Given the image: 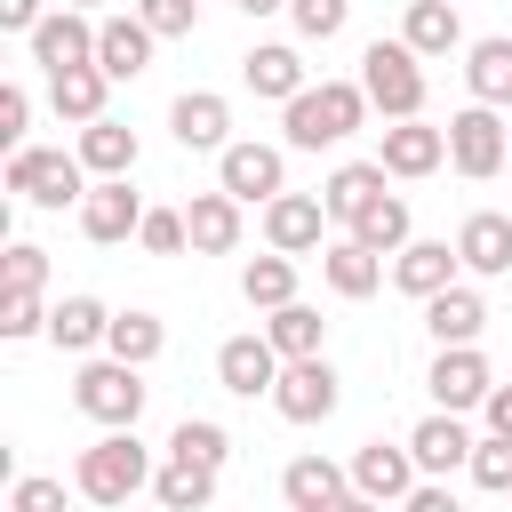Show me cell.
<instances>
[{"label":"cell","instance_id":"obj_30","mask_svg":"<svg viewBox=\"0 0 512 512\" xmlns=\"http://www.w3.org/2000/svg\"><path fill=\"white\" fill-rule=\"evenodd\" d=\"M72 152L88 160V176H136V128H120L112 112H104V120H88Z\"/></svg>","mask_w":512,"mask_h":512},{"label":"cell","instance_id":"obj_10","mask_svg":"<svg viewBox=\"0 0 512 512\" xmlns=\"http://www.w3.org/2000/svg\"><path fill=\"white\" fill-rule=\"evenodd\" d=\"M24 40H32V64H40V72L96 64V16H88V8H64V0H56V8H48V16H40Z\"/></svg>","mask_w":512,"mask_h":512},{"label":"cell","instance_id":"obj_8","mask_svg":"<svg viewBox=\"0 0 512 512\" xmlns=\"http://www.w3.org/2000/svg\"><path fill=\"white\" fill-rule=\"evenodd\" d=\"M416 480H424V464H416L408 440H360V448H352V488H360V504H408Z\"/></svg>","mask_w":512,"mask_h":512},{"label":"cell","instance_id":"obj_4","mask_svg":"<svg viewBox=\"0 0 512 512\" xmlns=\"http://www.w3.org/2000/svg\"><path fill=\"white\" fill-rule=\"evenodd\" d=\"M8 192L32 208H80L88 200V160L80 152H48V144H16L8 152Z\"/></svg>","mask_w":512,"mask_h":512},{"label":"cell","instance_id":"obj_20","mask_svg":"<svg viewBox=\"0 0 512 512\" xmlns=\"http://www.w3.org/2000/svg\"><path fill=\"white\" fill-rule=\"evenodd\" d=\"M408 448H416V464H424V472H440V480H448V472H464V464H472L464 408H432V416L408 432Z\"/></svg>","mask_w":512,"mask_h":512},{"label":"cell","instance_id":"obj_46","mask_svg":"<svg viewBox=\"0 0 512 512\" xmlns=\"http://www.w3.org/2000/svg\"><path fill=\"white\" fill-rule=\"evenodd\" d=\"M40 16H48L40 0H0V32H32Z\"/></svg>","mask_w":512,"mask_h":512},{"label":"cell","instance_id":"obj_40","mask_svg":"<svg viewBox=\"0 0 512 512\" xmlns=\"http://www.w3.org/2000/svg\"><path fill=\"white\" fill-rule=\"evenodd\" d=\"M0 336H8V344H24V336H48L40 288H0Z\"/></svg>","mask_w":512,"mask_h":512},{"label":"cell","instance_id":"obj_24","mask_svg":"<svg viewBox=\"0 0 512 512\" xmlns=\"http://www.w3.org/2000/svg\"><path fill=\"white\" fill-rule=\"evenodd\" d=\"M352 240H368L376 256H400L408 240H416V216H408V200L400 192H368L360 208H352V224H344Z\"/></svg>","mask_w":512,"mask_h":512},{"label":"cell","instance_id":"obj_29","mask_svg":"<svg viewBox=\"0 0 512 512\" xmlns=\"http://www.w3.org/2000/svg\"><path fill=\"white\" fill-rule=\"evenodd\" d=\"M400 40H408L416 56H456V48H464V16H456V0H408Z\"/></svg>","mask_w":512,"mask_h":512},{"label":"cell","instance_id":"obj_1","mask_svg":"<svg viewBox=\"0 0 512 512\" xmlns=\"http://www.w3.org/2000/svg\"><path fill=\"white\" fill-rule=\"evenodd\" d=\"M360 120H368V88H360V80H304V88L280 104V136H288V152L344 144Z\"/></svg>","mask_w":512,"mask_h":512},{"label":"cell","instance_id":"obj_2","mask_svg":"<svg viewBox=\"0 0 512 512\" xmlns=\"http://www.w3.org/2000/svg\"><path fill=\"white\" fill-rule=\"evenodd\" d=\"M152 448L136 440V424H104V440L96 448H80V464H72V488L88 496V504H128V496H144L152 488Z\"/></svg>","mask_w":512,"mask_h":512},{"label":"cell","instance_id":"obj_38","mask_svg":"<svg viewBox=\"0 0 512 512\" xmlns=\"http://www.w3.org/2000/svg\"><path fill=\"white\" fill-rule=\"evenodd\" d=\"M472 488L480 496H512V432H488V440H472Z\"/></svg>","mask_w":512,"mask_h":512},{"label":"cell","instance_id":"obj_5","mask_svg":"<svg viewBox=\"0 0 512 512\" xmlns=\"http://www.w3.org/2000/svg\"><path fill=\"white\" fill-rule=\"evenodd\" d=\"M144 368L136 360H120V352H104V360H88L80 376H72V408L88 416V424H136L144 416Z\"/></svg>","mask_w":512,"mask_h":512},{"label":"cell","instance_id":"obj_37","mask_svg":"<svg viewBox=\"0 0 512 512\" xmlns=\"http://www.w3.org/2000/svg\"><path fill=\"white\" fill-rule=\"evenodd\" d=\"M168 456H192V464H216V472H224V456H232V432H224L216 416H184V424L168 432Z\"/></svg>","mask_w":512,"mask_h":512},{"label":"cell","instance_id":"obj_14","mask_svg":"<svg viewBox=\"0 0 512 512\" xmlns=\"http://www.w3.org/2000/svg\"><path fill=\"white\" fill-rule=\"evenodd\" d=\"M320 224H328V200H320V192H272V200H264V240H272V248H288V256L328 248V240H320Z\"/></svg>","mask_w":512,"mask_h":512},{"label":"cell","instance_id":"obj_3","mask_svg":"<svg viewBox=\"0 0 512 512\" xmlns=\"http://www.w3.org/2000/svg\"><path fill=\"white\" fill-rule=\"evenodd\" d=\"M360 88L384 120H416L424 112V56L408 40H368L360 48Z\"/></svg>","mask_w":512,"mask_h":512},{"label":"cell","instance_id":"obj_26","mask_svg":"<svg viewBox=\"0 0 512 512\" xmlns=\"http://www.w3.org/2000/svg\"><path fill=\"white\" fill-rule=\"evenodd\" d=\"M424 328H432V344H480V328H488V304H480V288L448 280L440 296H424Z\"/></svg>","mask_w":512,"mask_h":512},{"label":"cell","instance_id":"obj_7","mask_svg":"<svg viewBox=\"0 0 512 512\" xmlns=\"http://www.w3.org/2000/svg\"><path fill=\"white\" fill-rule=\"evenodd\" d=\"M336 400H344V376L328 368V352L288 360V368H280V384H272V408H280L288 424H328V416H336Z\"/></svg>","mask_w":512,"mask_h":512},{"label":"cell","instance_id":"obj_23","mask_svg":"<svg viewBox=\"0 0 512 512\" xmlns=\"http://www.w3.org/2000/svg\"><path fill=\"white\" fill-rule=\"evenodd\" d=\"M104 96H112V72H104V64H64V72H48V104H56V120H72V128L104 120Z\"/></svg>","mask_w":512,"mask_h":512},{"label":"cell","instance_id":"obj_13","mask_svg":"<svg viewBox=\"0 0 512 512\" xmlns=\"http://www.w3.org/2000/svg\"><path fill=\"white\" fill-rule=\"evenodd\" d=\"M280 496H288L296 512H344V504H360L352 464H328V456H296V464L280 472Z\"/></svg>","mask_w":512,"mask_h":512},{"label":"cell","instance_id":"obj_41","mask_svg":"<svg viewBox=\"0 0 512 512\" xmlns=\"http://www.w3.org/2000/svg\"><path fill=\"white\" fill-rule=\"evenodd\" d=\"M288 24H296L304 40H336V32L352 24V0H288Z\"/></svg>","mask_w":512,"mask_h":512},{"label":"cell","instance_id":"obj_9","mask_svg":"<svg viewBox=\"0 0 512 512\" xmlns=\"http://www.w3.org/2000/svg\"><path fill=\"white\" fill-rule=\"evenodd\" d=\"M216 184L240 192L248 208H264L272 192H288V152H280V144H256V136H248V144H224V152H216Z\"/></svg>","mask_w":512,"mask_h":512},{"label":"cell","instance_id":"obj_32","mask_svg":"<svg viewBox=\"0 0 512 512\" xmlns=\"http://www.w3.org/2000/svg\"><path fill=\"white\" fill-rule=\"evenodd\" d=\"M152 496H160L168 512H200V504H216V464H192V456H168V464L152 472Z\"/></svg>","mask_w":512,"mask_h":512},{"label":"cell","instance_id":"obj_34","mask_svg":"<svg viewBox=\"0 0 512 512\" xmlns=\"http://www.w3.org/2000/svg\"><path fill=\"white\" fill-rule=\"evenodd\" d=\"M384 176H392L384 160H344V168L320 184V200H328V224H352V208H360L368 192H384Z\"/></svg>","mask_w":512,"mask_h":512},{"label":"cell","instance_id":"obj_25","mask_svg":"<svg viewBox=\"0 0 512 512\" xmlns=\"http://www.w3.org/2000/svg\"><path fill=\"white\" fill-rule=\"evenodd\" d=\"M320 280H328L336 296H352V304H360V296H376V288H384V256H376L368 240H352V232H344V240H328V248H320Z\"/></svg>","mask_w":512,"mask_h":512},{"label":"cell","instance_id":"obj_48","mask_svg":"<svg viewBox=\"0 0 512 512\" xmlns=\"http://www.w3.org/2000/svg\"><path fill=\"white\" fill-rule=\"evenodd\" d=\"M240 16H288V0H232Z\"/></svg>","mask_w":512,"mask_h":512},{"label":"cell","instance_id":"obj_28","mask_svg":"<svg viewBox=\"0 0 512 512\" xmlns=\"http://www.w3.org/2000/svg\"><path fill=\"white\" fill-rule=\"evenodd\" d=\"M240 80H248L256 96H272V104H288V96L304 88V56H296L288 40H256V48L240 56Z\"/></svg>","mask_w":512,"mask_h":512},{"label":"cell","instance_id":"obj_44","mask_svg":"<svg viewBox=\"0 0 512 512\" xmlns=\"http://www.w3.org/2000/svg\"><path fill=\"white\" fill-rule=\"evenodd\" d=\"M24 120H32V88L8 80V88H0V144H24Z\"/></svg>","mask_w":512,"mask_h":512},{"label":"cell","instance_id":"obj_15","mask_svg":"<svg viewBox=\"0 0 512 512\" xmlns=\"http://www.w3.org/2000/svg\"><path fill=\"white\" fill-rule=\"evenodd\" d=\"M424 384H432V408H480L496 376H488L480 344H440V352H432V376H424Z\"/></svg>","mask_w":512,"mask_h":512},{"label":"cell","instance_id":"obj_36","mask_svg":"<svg viewBox=\"0 0 512 512\" xmlns=\"http://www.w3.org/2000/svg\"><path fill=\"white\" fill-rule=\"evenodd\" d=\"M160 344H168V328H160L152 312H112V336H104V352H120V360L152 368V360H160Z\"/></svg>","mask_w":512,"mask_h":512},{"label":"cell","instance_id":"obj_39","mask_svg":"<svg viewBox=\"0 0 512 512\" xmlns=\"http://www.w3.org/2000/svg\"><path fill=\"white\" fill-rule=\"evenodd\" d=\"M136 248H144V256H184V248H192V232H184V208H144V224H136Z\"/></svg>","mask_w":512,"mask_h":512},{"label":"cell","instance_id":"obj_33","mask_svg":"<svg viewBox=\"0 0 512 512\" xmlns=\"http://www.w3.org/2000/svg\"><path fill=\"white\" fill-rule=\"evenodd\" d=\"M240 296H248L256 312H280V304L296 296V256H288V248H272V256H248V264H240Z\"/></svg>","mask_w":512,"mask_h":512},{"label":"cell","instance_id":"obj_22","mask_svg":"<svg viewBox=\"0 0 512 512\" xmlns=\"http://www.w3.org/2000/svg\"><path fill=\"white\" fill-rule=\"evenodd\" d=\"M152 24L144 16H96V64L112 72V80H136L144 64H152Z\"/></svg>","mask_w":512,"mask_h":512},{"label":"cell","instance_id":"obj_16","mask_svg":"<svg viewBox=\"0 0 512 512\" xmlns=\"http://www.w3.org/2000/svg\"><path fill=\"white\" fill-rule=\"evenodd\" d=\"M168 128H176L184 152H224V144H232V104H224L216 88H184V96L168 104Z\"/></svg>","mask_w":512,"mask_h":512},{"label":"cell","instance_id":"obj_27","mask_svg":"<svg viewBox=\"0 0 512 512\" xmlns=\"http://www.w3.org/2000/svg\"><path fill=\"white\" fill-rule=\"evenodd\" d=\"M464 88H472L480 104L512 112V32H488V40L464 48Z\"/></svg>","mask_w":512,"mask_h":512},{"label":"cell","instance_id":"obj_19","mask_svg":"<svg viewBox=\"0 0 512 512\" xmlns=\"http://www.w3.org/2000/svg\"><path fill=\"white\" fill-rule=\"evenodd\" d=\"M456 272H464V256H456L448 240H408V248L392 256V288H400V296H416V304H424V296H440Z\"/></svg>","mask_w":512,"mask_h":512},{"label":"cell","instance_id":"obj_47","mask_svg":"<svg viewBox=\"0 0 512 512\" xmlns=\"http://www.w3.org/2000/svg\"><path fill=\"white\" fill-rule=\"evenodd\" d=\"M480 416H488V432H512V384H488Z\"/></svg>","mask_w":512,"mask_h":512},{"label":"cell","instance_id":"obj_42","mask_svg":"<svg viewBox=\"0 0 512 512\" xmlns=\"http://www.w3.org/2000/svg\"><path fill=\"white\" fill-rule=\"evenodd\" d=\"M0 288H48V248L16 240V248L0 256Z\"/></svg>","mask_w":512,"mask_h":512},{"label":"cell","instance_id":"obj_35","mask_svg":"<svg viewBox=\"0 0 512 512\" xmlns=\"http://www.w3.org/2000/svg\"><path fill=\"white\" fill-rule=\"evenodd\" d=\"M264 336L280 344V360H304V352H320V336H328V320H320L312 304H296V296H288V304H280V312L264 320Z\"/></svg>","mask_w":512,"mask_h":512},{"label":"cell","instance_id":"obj_45","mask_svg":"<svg viewBox=\"0 0 512 512\" xmlns=\"http://www.w3.org/2000/svg\"><path fill=\"white\" fill-rule=\"evenodd\" d=\"M8 512H64V480H16Z\"/></svg>","mask_w":512,"mask_h":512},{"label":"cell","instance_id":"obj_11","mask_svg":"<svg viewBox=\"0 0 512 512\" xmlns=\"http://www.w3.org/2000/svg\"><path fill=\"white\" fill-rule=\"evenodd\" d=\"M280 368H288V360H280V344H272V336H224V344H216V384H224V392H240V400H256V392L272 400Z\"/></svg>","mask_w":512,"mask_h":512},{"label":"cell","instance_id":"obj_49","mask_svg":"<svg viewBox=\"0 0 512 512\" xmlns=\"http://www.w3.org/2000/svg\"><path fill=\"white\" fill-rule=\"evenodd\" d=\"M64 8H96V0H64Z\"/></svg>","mask_w":512,"mask_h":512},{"label":"cell","instance_id":"obj_12","mask_svg":"<svg viewBox=\"0 0 512 512\" xmlns=\"http://www.w3.org/2000/svg\"><path fill=\"white\" fill-rule=\"evenodd\" d=\"M136 224H144V200L128 192V176H96L80 200V232L96 248H120V240H136Z\"/></svg>","mask_w":512,"mask_h":512},{"label":"cell","instance_id":"obj_17","mask_svg":"<svg viewBox=\"0 0 512 512\" xmlns=\"http://www.w3.org/2000/svg\"><path fill=\"white\" fill-rule=\"evenodd\" d=\"M240 208H248V200L224 192V184H216V192H192V200H184L192 256H232V248H240Z\"/></svg>","mask_w":512,"mask_h":512},{"label":"cell","instance_id":"obj_31","mask_svg":"<svg viewBox=\"0 0 512 512\" xmlns=\"http://www.w3.org/2000/svg\"><path fill=\"white\" fill-rule=\"evenodd\" d=\"M104 336H112V312H104L96 296H64V304L48 312V344H56V352H96Z\"/></svg>","mask_w":512,"mask_h":512},{"label":"cell","instance_id":"obj_18","mask_svg":"<svg viewBox=\"0 0 512 512\" xmlns=\"http://www.w3.org/2000/svg\"><path fill=\"white\" fill-rule=\"evenodd\" d=\"M400 184H416V176H432L440 160H448V128H424V120H392L384 128V152H376Z\"/></svg>","mask_w":512,"mask_h":512},{"label":"cell","instance_id":"obj_21","mask_svg":"<svg viewBox=\"0 0 512 512\" xmlns=\"http://www.w3.org/2000/svg\"><path fill=\"white\" fill-rule=\"evenodd\" d=\"M456 256H464V272H480V280L512 272V216H504V208H472L464 232H456Z\"/></svg>","mask_w":512,"mask_h":512},{"label":"cell","instance_id":"obj_6","mask_svg":"<svg viewBox=\"0 0 512 512\" xmlns=\"http://www.w3.org/2000/svg\"><path fill=\"white\" fill-rule=\"evenodd\" d=\"M504 160H512V128H504V112H496V104H480V96H472V104L448 120V168L480 184V176H496Z\"/></svg>","mask_w":512,"mask_h":512},{"label":"cell","instance_id":"obj_43","mask_svg":"<svg viewBox=\"0 0 512 512\" xmlns=\"http://www.w3.org/2000/svg\"><path fill=\"white\" fill-rule=\"evenodd\" d=\"M136 16H144L160 40H184V32L200 24V0H136Z\"/></svg>","mask_w":512,"mask_h":512}]
</instances>
